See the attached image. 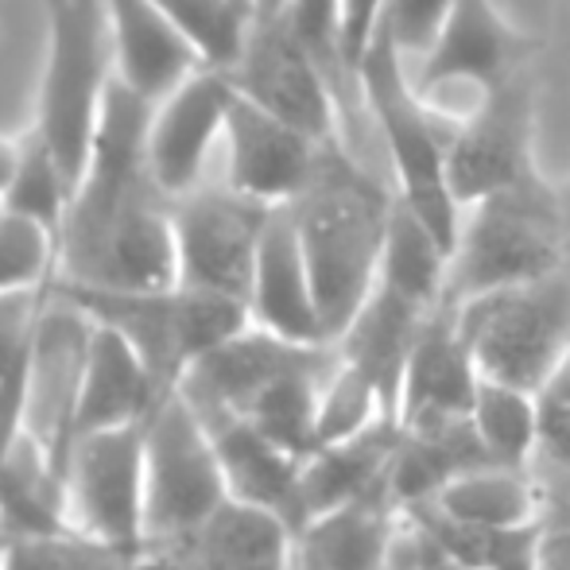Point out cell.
<instances>
[{"mask_svg": "<svg viewBox=\"0 0 570 570\" xmlns=\"http://www.w3.org/2000/svg\"><path fill=\"white\" fill-rule=\"evenodd\" d=\"M151 101L117 82L106 94L86 171L59 229L55 284L82 292H136L179 284L175 218L148 167Z\"/></svg>", "mask_w": 570, "mask_h": 570, "instance_id": "1", "label": "cell"}, {"mask_svg": "<svg viewBox=\"0 0 570 570\" xmlns=\"http://www.w3.org/2000/svg\"><path fill=\"white\" fill-rule=\"evenodd\" d=\"M392 203L396 190L361 171L342 140L326 144L315 179L295 203H287L331 342L342 338L361 303L373 295Z\"/></svg>", "mask_w": 570, "mask_h": 570, "instance_id": "2", "label": "cell"}, {"mask_svg": "<svg viewBox=\"0 0 570 570\" xmlns=\"http://www.w3.org/2000/svg\"><path fill=\"white\" fill-rule=\"evenodd\" d=\"M353 78H357L361 98H365L368 114L376 120V132L384 140V151H389L392 190L420 214L423 226L435 233L454 256L465 206L458 203L451 179H446L451 120L439 117L423 101L404 55L396 51V43L381 28H373V36H368V47L361 51Z\"/></svg>", "mask_w": 570, "mask_h": 570, "instance_id": "3", "label": "cell"}, {"mask_svg": "<svg viewBox=\"0 0 570 570\" xmlns=\"http://www.w3.org/2000/svg\"><path fill=\"white\" fill-rule=\"evenodd\" d=\"M570 256L567 190L540 171L465 206L451 256L446 299H470L504 284L543 276Z\"/></svg>", "mask_w": 570, "mask_h": 570, "instance_id": "4", "label": "cell"}, {"mask_svg": "<svg viewBox=\"0 0 570 570\" xmlns=\"http://www.w3.org/2000/svg\"><path fill=\"white\" fill-rule=\"evenodd\" d=\"M144 428V556L164 563L229 501L206 420L183 389L159 396Z\"/></svg>", "mask_w": 570, "mask_h": 570, "instance_id": "5", "label": "cell"}, {"mask_svg": "<svg viewBox=\"0 0 570 570\" xmlns=\"http://www.w3.org/2000/svg\"><path fill=\"white\" fill-rule=\"evenodd\" d=\"M59 295L86 311L94 323L117 331L148 365L164 392L179 389L187 368L203 353L222 345L229 334L248 326V303L229 295L198 292L187 284L167 287H136V292H82V287H59Z\"/></svg>", "mask_w": 570, "mask_h": 570, "instance_id": "6", "label": "cell"}, {"mask_svg": "<svg viewBox=\"0 0 570 570\" xmlns=\"http://www.w3.org/2000/svg\"><path fill=\"white\" fill-rule=\"evenodd\" d=\"M451 307L485 381L540 392L570 345V256L543 276L478 292Z\"/></svg>", "mask_w": 570, "mask_h": 570, "instance_id": "7", "label": "cell"}, {"mask_svg": "<svg viewBox=\"0 0 570 570\" xmlns=\"http://www.w3.org/2000/svg\"><path fill=\"white\" fill-rule=\"evenodd\" d=\"M114 86V43H109L106 0H67L47 12V67L39 90L36 132L55 151L78 187L98 132L106 94Z\"/></svg>", "mask_w": 570, "mask_h": 570, "instance_id": "8", "label": "cell"}, {"mask_svg": "<svg viewBox=\"0 0 570 570\" xmlns=\"http://www.w3.org/2000/svg\"><path fill=\"white\" fill-rule=\"evenodd\" d=\"M62 520L70 535L114 548L128 563L144 556V428L78 435L62 465Z\"/></svg>", "mask_w": 570, "mask_h": 570, "instance_id": "9", "label": "cell"}, {"mask_svg": "<svg viewBox=\"0 0 570 570\" xmlns=\"http://www.w3.org/2000/svg\"><path fill=\"white\" fill-rule=\"evenodd\" d=\"M276 206L222 183H198L171 203L179 284L248 303L256 253Z\"/></svg>", "mask_w": 570, "mask_h": 570, "instance_id": "10", "label": "cell"}, {"mask_svg": "<svg viewBox=\"0 0 570 570\" xmlns=\"http://www.w3.org/2000/svg\"><path fill=\"white\" fill-rule=\"evenodd\" d=\"M237 94L256 101L287 125L303 128L318 144L342 140L338 82L326 75L287 16H253L237 62L229 67Z\"/></svg>", "mask_w": 570, "mask_h": 570, "instance_id": "11", "label": "cell"}, {"mask_svg": "<svg viewBox=\"0 0 570 570\" xmlns=\"http://www.w3.org/2000/svg\"><path fill=\"white\" fill-rule=\"evenodd\" d=\"M535 98L528 70L489 90L465 117L451 120L446 179L470 206L535 171Z\"/></svg>", "mask_w": 570, "mask_h": 570, "instance_id": "12", "label": "cell"}, {"mask_svg": "<svg viewBox=\"0 0 570 570\" xmlns=\"http://www.w3.org/2000/svg\"><path fill=\"white\" fill-rule=\"evenodd\" d=\"M90 334L94 318L51 287L23 357V431L59 465L75 443Z\"/></svg>", "mask_w": 570, "mask_h": 570, "instance_id": "13", "label": "cell"}, {"mask_svg": "<svg viewBox=\"0 0 570 570\" xmlns=\"http://www.w3.org/2000/svg\"><path fill=\"white\" fill-rule=\"evenodd\" d=\"M528 39L504 20L493 0H454L435 47L407 70L428 106L462 94L470 114L489 90L528 67Z\"/></svg>", "mask_w": 570, "mask_h": 570, "instance_id": "14", "label": "cell"}, {"mask_svg": "<svg viewBox=\"0 0 570 570\" xmlns=\"http://www.w3.org/2000/svg\"><path fill=\"white\" fill-rule=\"evenodd\" d=\"M222 144H226V183L264 206L295 203L315 179L326 148L303 128L248 101L245 94H233Z\"/></svg>", "mask_w": 570, "mask_h": 570, "instance_id": "15", "label": "cell"}, {"mask_svg": "<svg viewBox=\"0 0 570 570\" xmlns=\"http://www.w3.org/2000/svg\"><path fill=\"white\" fill-rule=\"evenodd\" d=\"M233 78L222 67H198L164 101H156L148 125V167L171 198L206 183V159L226 136L233 106Z\"/></svg>", "mask_w": 570, "mask_h": 570, "instance_id": "16", "label": "cell"}, {"mask_svg": "<svg viewBox=\"0 0 570 570\" xmlns=\"http://www.w3.org/2000/svg\"><path fill=\"white\" fill-rule=\"evenodd\" d=\"M478 361L454 323L451 303H439L423 323L420 338L407 353L404 381L396 396V423L400 431L439 428V423H458L470 415L473 396H478Z\"/></svg>", "mask_w": 570, "mask_h": 570, "instance_id": "17", "label": "cell"}, {"mask_svg": "<svg viewBox=\"0 0 570 570\" xmlns=\"http://www.w3.org/2000/svg\"><path fill=\"white\" fill-rule=\"evenodd\" d=\"M248 318L292 342H331L318 311L315 279H311L303 240L287 206H276L256 253L253 284H248Z\"/></svg>", "mask_w": 570, "mask_h": 570, "instance_id": "18", "label": "cell"}, {"mask_svg": "<svg viewBox=\"0 0 570 570\" xmlns=\"http://www.w3.org/2000/svg\"><path fill=\"white\" fill-rule=\"evenodd\" d=\"M114 75L151 106L164 101L198 67H206L187 36L167 20L156 0H106Z\"/></svg>", "mask_w": 570, "mask_h": 570, "instance_id": "19", "label": "cell"}, {"mask_svg": "<svg viewBox=\"0 0 570 570\" xmlns=\"http://www.w3.org/2000/svg\"><path fill=\"white\" fill-rule=\"evenodd\" d=\"M404 509L389 481L295 528V570H389Z\"/></svg>", "mask_w": 570, "mask_h": 570, "instance_id": "20", "label": "cell"}, {"mask_svg": "<svg viewBox=\"0 0 570 570\" xmlns=\"http://www.w3.org/2000/svg\"><path fill=\"white\" fill-rule=\"evenodd\" d=\"M175 570H295V524L279 512L229 497L183 548L164 559Z\"/></svg>", "mask_w": 570, "mask_h": 570, "instance_id": "21", "label": "cell"}, {"mask_svg": "<svg viewBox=\"0 0 570 570\" xmlns=\"http://www.w3.org/2000/svg\"><path fill=\"white\" fill-rule=\"evenodd\" d=\"M198 412V407H195ZM210 428L214 451L226 473L229 497L256 509L279 512L299 528V470L303 458L264 435L256 423L233 412H198Z\"/></svg>", "mask_w": 570, "mask_h": 570, "instance_id": "22", "label": "cell"}, {"mask_svg": "<svg viewBox=\"0 0 570 570\" xmlns=\"http://www.w3.org/2000/svg\"><path fill=\"white\" fill-rule=\"evenodd\" d=\"M175 392V389H171ZM167 396L148 373L136 350L120 338L117 331L94 323L90 353H86V373L82 392H78V420L75 439L90 435V431L106 428H128V423H144L148 412Z\"/></svg>", "mask_w": 570, "mask_h": 570, "instance_id": "23", "label": "cell"}, {"mask_svg": "<svg viewBox=\"0 0 570 570\" xmlns=\"http://www.w3.org/2000/svg\"><path fill=\"white\" fill-rule=\"evenodd\" d=\"M415 509H431L451 524L489 528V532H517L548 520V501L532 470L501 462H481L458 473L428 504H415Z\"/></svg>", "mask_w": 570, "mask_h": 570, "instance_id": "24", "label": "cell"}, {"mask_svg": "<svg viewBox=\"0 0 570 570\" xmlns=\"http://www.w3.org/2000/svg\"><path fill=\"white\" fill-rule=\"evenodd\" d=\"M396 446L400 423L381 420L376 428L361 431V435L345 439V443L311 451L299 470V524L381 489L392 473Z\"/></svg>", "mask_w": 570, "mask_h": 570, "instance_id": "25", "label": "cell"}, {"mask_svg": "<svg viewBox=\"0 0 570 570\" xmlns=\"http://www.w3.org/2000/svg\"><path fill=\"white\" fill-rule=\"evenodd\" d=\"M428 315H431L428 307H415L412 299L376 284L373 295L353 315V323L342 331V338L334 342L350 365L365 368L381 384V392L392 404V415H396V396H400V381H404L407 353H412L415 338H420Z\"/></svg>", "mask_w": 570, "mask_h": 570, "instance_id": "26", "label": "cell"}, {"mask_svg": "<svg viewBox=\"0 0 570 570\" xmlns=\"http://www.w3.org/2000/svg\"><path fill=\"white\" fill-rule=\"evenodd\" d=\"M446 279H451V248L423 226L420 214L396 195L389 233H384L376 284L412 299L415 307L435 311L446 299Z\"/></svg>", "mask_w": 570, "mask_h": 570, "instance_id": "27", "label": "cell"}, {"mask_svg": "<svg viewBox=\"0 0 570 570\" xmlns=\"http://www.w3.org/2000/svg\"><path fill=\"white\" fill-rule=\"evenodd\" d=\"M0 512L16 535L67 532L62 520V465L23 431L0 458Z\"/></svg>", "mask_w": 570, "mask_h": 570, "instance_id": "28", "label": "cell"}, {"mask_svg": "<svg viewBox=\"0 0 570 570\" xmlns=\"http://www.w3.org/2000/svg\"><path fill=\"white\" fill-rule=\"evenodd\" d=\"M470 428L489 462L528 465L540 435V392L481 376L470 407Z\"/></svg>", "mask_w": 570, "mask_h": 570, "instance_id": "29", "label": "cell"}, {"mask_svg": "<svg viewBox=\"0 0 570 570\" xmlns=\"http://www.w3.org/2000/svg\"><path fill=\"white\" fill-rule=\"evenodd\" d=\"M381 420H396L389 396H384L381 384H376L365 368L350 365V361L338 353V365H334V373L326 376L323 396H318L315 451L318 446H331V443H345V439L376 428Z\"/></svg>", "mask_w": 570, "mask_h": 570, "instance_id": "30", "label": "cell"}, {"mask_svg": "<svg viewBox=\"0 0 570 570\" xmlns=\"http://www.w3.org/2000/svg\"><path fill=\"white\" fill-rule=\"evenodd\" d=\"M70 198H75V187H70L67 171H62V164L55 159V151L43 144V136L31 128V132L23 136L20 167H16L0 206L43 222V226L55 229V237H59L62 222H67V210H70Z\"/></svg>", "mask_w": 570, "mask_h": 570, "instance_id": "31", "label": "cell"}, {"mask_svg": "<svg viewBox=\"0 0 570 570\" xmlns=\"http://www.w3.org/2000/svg\"><path fill=\"white\" fill-rule=\"evenodd\" d=\"M156 4L195 43L206 67L229 70L237 62L248 28H253L248 0H156Z\"/></svg>", "mask_w": 570, "mask_h": 570, "instance_id": "32", "label": "cell"}, {"mask_svg": "<svg viewBox=\"0 0 570 570\" xmlns=\"http://www.w3.org/2000/svg\"><path fill=\"white\" fill-rule=\"evenodd\" d=\"M59 237L43 222L0 206V295L43 292L55 284Z\"/></svg>", "mask_w": 570, "mask_h": 570, "instance_id": "33", "label": "cell"}, {"mask_svg": "<svg viewBox=\"0 0 570 570\" xmlns=\"http://www.w3.org/2000/svg\"><path fill=\"white\" fill-rule=\"evenodd\" d=\"M451 8L454 0H384L376 28L396 43V51L404 55L407 67H415L435 47Z\"/></svg>", "mask_w": 570, "mask_h": 570, "instance_id": "34", "label": "cell"}, {"mask_svg": "<svg viewBox=\"0 0 570 570\" xmlns=\"http://www.w3.org/2000/svg\"><path fill=\"white\" fill-rule=\"evenodd\" d=\"M47 292H23V295H0V384L23 365L28 357L31 334H36L39 311L47 303Z\"/></svg>", "mask_w": 570, "mask_h": 570, "instance_id": "35", "label": "cell"}, {"mask_svg": "<svg viewBox=\"0 0 570 570\" xmlns=\"http://www.w3.org/2000/svg\"><path fill=\"white\" fill-rule=\"evenodd\" d=\"M75 535L51 532V535H16L8 551L0 556V570H67Z\"/></svg>", "mask_w": 570, "mask_h": 570, "instance_id": "36", "label": "cell"}, {"mask_svg": "<svg viewBox=\"0 0 570 570\" xmlns=\"http://www.w3.org/2000/svg\"><path fill=\"white\" fill-rule=\"evenodd\" d=\"M384 0H342V51L350 70L357 67L361 51L368 47V36L376 28V16H381Z\"/></svg>", "mask_w": 570, "mask_h": 570, "instance_id": "37", "label": "cell"}, {"mask_svg": "<svg viewBox=\"0 0 570 570\" xmlns=\"http://www.w3.org/2000/svg\"><path fill=\"white\" fill-rule=\"evenodd\" d=\"M532 570H570V524L567 520H548L535 543Z\"/></svg>", "mask_w": 570, "mask_h": 570, "instance_id": "38", "label": "cell"}, {"mask_svg": "<svg viewBox=\"0 0 570 570\" xmlns=\"http://www.w3.org/2000/svg\"><path fill=\"white\" fill-rule=\"evenodd\" d=\"M67 570H132V563H128L125 556H117L114 548H101V543H90V540H82V535H75Z\"/></svg>", "mask_w": 570, "mask_h": 570, "instance_id": "39", "label": "cell"}, {"mask_svg": "<svg viewBox=\"0 0 570 570\" xmlns=\"http://www.w3.org/2000/svg\"><path fill=\"white\" fill-rule=\"evenodd\" d=\"M540 396L551 400V404H570V345H567L563 357H559V365L551 368V376L540 389Z\"/></svg>", "mask_w": 570, "mask_h": 570, "instance_id": "40", "label": "cell"}, {"mask_svg": "<svg viewBox=\"0 0 570 570\" xmlns=\"http://www.w3.org/2000/svg\"><path fill=\"white\" fill-rule=\"evenodd\" d=\"M20 151H23V140H8V136H0V198H4L8 183H12L16 167H20Z\"/></svg>", "mask_w": 570, "mask_h": 570, "instance_id": "41", "label": "cell"}, {"mask_svg": "<svg viewBox=\"0 0 570 570\" xmlns=\"http://www.w3.org/2000/svg\"><path fill=\"white\" fill-rule=\"evenodd\" d=\"M253 4V16H287L295 0H248Z\"/></svg>", "mask_w": 570, "mask_h": 570, "instance_id": "42", "label": "cell"}, {"mask_svg": "<svg viewBox=\"0 0 570 570\" xmlns=\"http://www.w3.org/2000/svg\"><path fill=\"white\" fill-rule=\"evenodd\" d=\"M12 540H16V528L8 524V517H4V512H0V556H4L8 543H12Z\"/></svg>", "mask_w": 570, "mask_h": 570, "instance_id": "43", "label": "cell"}, {"mask_svg": "<svg viewBox=\"0 0 570 570\" xmlns=\"http://www.w3.org/2000/svg\"><path fill=\"white\" fill-rule=\"evenodd\" d=\"M548 520H567V524H570V493L556 504V509L548 512Z\"/></svg>", "mask_w": 570, "mask_h": 570, "instance_id": "44", "label": "cell"}, {"mask_svg": "<svg viewBox=\"0 0 570 570\" xmlns=\"http://www.w3.org/2000/svg\"><path fill=\"white\" fill-rule=\"evenodd\" d=\"M132 570H175V567H164V563H132Z\"/></svg>", "mask_w": 570, "mask_h": 570, "instance_id": "45", "label": "cell"}, {"mask_svg": "<svg viewBox=\"0 0 570 570\" xmlns=\"http://www.w3.org/2000/svg\"><path fill=\"white\" fill-rule=\"evenodd\" d=\"M62 4H67V0H43L47 12H55V8H62Z\"/></svg>", "mask_w": 570, "mask_h": 570, "instance_id": "46", "label": "cell"}, {"mask_svg": "<svg viewBox=\"0 0 570 570\" xmlns=\"http://www.w3.org/2000/svg\"><path fill=\"white\" fill-rule=\"evenodd\" d=\"M567 190V206H570V187H563Z\"/></svg>", "mask_w": 570, "mask_h": 570, "instance_id": "47", "label": "cell"}]
</instances>
